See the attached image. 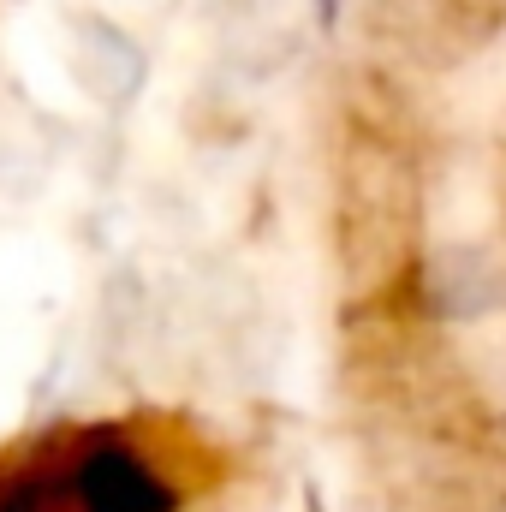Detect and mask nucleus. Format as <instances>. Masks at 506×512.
Masks as SVG:
<instances>
[{
  "mask_svg": "<svg viewBox=\"0 0 506 512\" xmlns=\"http://www.w3.org/2000/svg\"><path fill=\"white\" fill-rule=\"evenodd\" d=\"M72 501L84 512H173L179 507V495L161 483V471H149V459L120 447V441H96V447L78 453Z\"/></svg>",
  "mask_w": 506,
  "mask_h": 512,
  "instance_id": "nucleus-1",
  "label": "nucleus"
}]
</instances>
